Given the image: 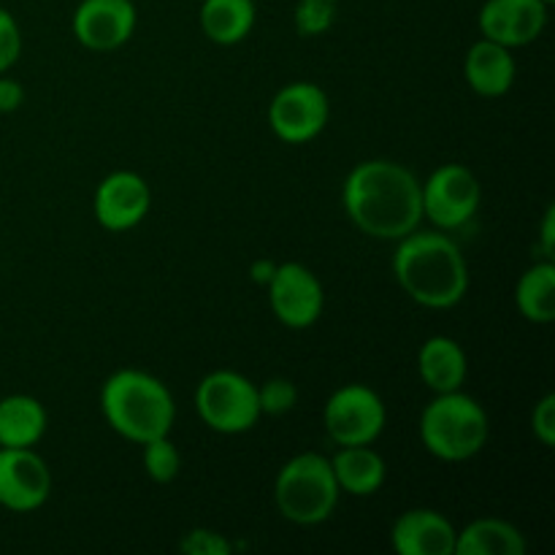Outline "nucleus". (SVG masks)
<instances>
[{"label": "nucleus", "mask_w": 555, "mask_h": 555, "mask_svg": "<svg viewBox=\"0 0 555 555\" xmlns=\"http://www.w3.org/2000/svg\"><path fill=\"white\" fill-rule=\"evenodd\" d=\"M336 486L347 496L366 499L383 491L388 480V461L372 444H347L331 455Z\"/></svg>", "instance_id": "nucleus-18"}, {"label": "nucleus", "mask_w": 555, "mask_h": 555, "mask_svg": "<svg viewBox=\"0 0 555 555\" xmlns=\"http://www.w3.org/2000/svg\"><path fill=\"white\" fill-rule=\"evenodd\" d=\"M339 486L328 455L298 453L280 466L274 477L276 513L296 526H320L336 513Z\"/></svg>", "instance_id": "nucleus-5"}, {"label": "nucleus", "mask_w": 555, "mask_h": 555, "mask_svg": "<svg viewBox=\"0 0 555 555\" xmlns=\"http://www.w3.org/2000/svg\"><path fill=\"white\" fill-rule=\"evenodd\" d=\"M276 271V263L271 258H258L253 260V266H249V280L258 282L260 287H266L271 282V276H274Z\"/></svg>", "instance_id": "nucleus-31"}, {"label": "nucleus", "mask_w": 555, "mask_h": 555, "mask_svg": "<svg viewBox=\"0 0 555 555\" xmlns=\"http://www.w3.org/2000/svg\"><path fill=\"white\" fill-rule=\"evenodd\" d=\"M540 249L542 258L555 260V206H547L540 228Z\"/></svg>", "instance_id": "nucleus-30"}, {"label": "nucleus", "mask_w": 555, "mask_h": 555, "mask_svg": "<svg viewBox=\"0 0 555 555\" xmlns=\"http://www.w3.org/2000/svg\"><path fill=\"white\" fill-rule=\"evenodd\" d=\"M179 551L184 555H231L233 542L225 534L206 526H195V529L184 531L179 537Z\"/></svg>", "instance_id": "nucleus-26"}, {"label": "nucleus", "mask_w": 555, "mask_h": 555, "mask_svg": "<svg viewBox=\"0 0 555 555\" xmlns=\"http://www.w3.org/2000/svg\"><path fill=\"white\" fill-rule=\"evenodd\" d=\"M341 206L363 236L399 242L423 225L421 179L399 160H361L345 177Z\"/></svg>", "instance_id": "nucleus-1"}, {"label": "nucleus", "mask_w": 555, "mask_h": 555, "mask_svg": "<svg viewBox=\"0 0 555 555\" xmlns=\"http://www.w3.org/2000/svg\"><path fill=\"white\" fill-rule=\"evenodd\" d=\"M526 551L524 531L502 518H477L455 531V555H526Z\"/></svg>", "instance_id": "nucleus-21"}, {"label": "nucleus", "mask_w": 555, "mask_h": 555, "mask_svg": "<svg viewBox=\"0 0 555 555\" xmlns=\"http://www.w3.org/2000/svg\"><path fill=\"white\" fill-rule=\"evenodd\" d=\"M266 119L271 133L285 144H309L328 125L331 101L314 81H291L274 92Z\"/></svg>", "instance_id": "nucleus-9"}, {"label": "nucleus", "mask_w": 555, "mask_h": 555, "mask_svg": "<svg viewBox=\"0 0 555 555\" xmlns=\"http://www.w3.org/2000/svg\"><path fill=\"white\" fill-rule=\"evenodd\" d=\"M551 5L545 0H486L477 14L482 38L520 49L534 43L547 25Z\"/></svg>", "instance_id": "nucleus-14"}, {"label": "nucleus", "mask_w": 555, "mask_h": 555, "mask_svg": "<svg viewBox=\"0 0 555 555\" xmlns=\"http://www.w3.org/2000/svg\"><path fill=\"white\" fill-rule=\"evenodd\" d=\"M49 428L47 406L27 393L0 399V448H36Z\"/></svg>", "instance_id": "nucleus-20"}, {"label": "nucleus", "mask_w": 555, "mask_h": 555, "mask_svg": "<svg viewBox=\"0 0 555 555\" xmlns=\"http://www.w3.org/2000/svg\"><path fill=\"white\" fill-rule=\"evenodd\" d=\"M258 22L255 0H204L198 9L201 33L217 47H236Z\"/></svg>", "instance_id": "nucleus-19"}, {"label": "nucleus", "mask_w": 555, "mask_h": 555, "mask_svg": "<svg viewBox=\"0 0 555 555\" xmlns=\"http://www.w3.org/2000/svg\"><path fill=\"white\" fill-rule=\"evenodd\" d=\"M195 412L209 431L222 437H238L258 426L263 417L258 401V385L242 372L217 369L195 385Z\"/></svg>", "instance_id": "nucleus-6"}, {"label": "nucleus", "mask_w": 555, "mask_h": 555, "mask_svg": "<svg viewBox=\"0 0 555 555\" xmlns=\"http://www.w3.org/2000/svg\"><path fill=\"white\" fill-rule=\"evenodd\" d=\"M22 54V30L9 9L0 5V74L11 70Z\"/></svg>", "instance_id": "nucleus-27"}, {"label": "nucleus", "mask_w": 555, "mask_h": 555, "mask_svg": "<svg viewBox=\"0 0 555 555\" xmlns=\"http://www.w3.org/2000/svg\"><path fill=\"white\" fill-rule=\"evenodd\" d=\"M455 526L431 507H412L390 526V547L399 555H455Z\"/></svg>", "instance_id": "nucleus-15"}, {"label": "nucleus", "mask_w": 555, "mask_h": 555, "mask_svg": "<svg viewBox=\"0 0 555 555\" xmlns=\"http://www.w3.org/2000/svg\"><path fill=\"white\" fill-rule=\"evenodd\" d=\"M339 14V0H298L293 11V25L304 38H320L334 27Z\"/></svg>", "instance_id": "nucleus-24"}, {"label": "nucleus", "mask_w": 555, "mask_h": 555, "mask_svg": "<svg viewBox=\"0 0 555 555\" xmlns=\"http://www.w3.org/2000/svg\"><path fill=\"white\" fill-rule=\"evenodd\" d=\"M141 448V466H144L146 477L157 486H168L182 472V453L177 444L171 442V434L166 437L150 439V442L139 444Z\"/></svg>", "instance_id": "nucleus-23"}, {"label": "nucleus", "mask_w": 555, "mask_h": 555, "mask_svg": "<svg viewBox=\"0 0 555 555\" xmlns=\"http://www.w3.org/2000/svg\"><path fill=\"white\" fill-rule=\"evenodd\" d=\"M54 488L52 469L36 448H0V507L9 513H36Z\"/></svg>", "instance_id": "nucleus-11"}, {"label": "nucleus", "mask_w": 555, "mask_h": 555, "mask_svg": "<svg viewBox=\"0 0 555 555\" xmlns=\"http://www.w3.org/2000/svg\"><path fill=\"white\" fill-rule=\"evenodd\" d=\"M515 49L502 47L491 38H477L464 57V79L472 92L482 98H502L513 90L518 63Z\"/></svg>", "instance_id": "nucleus-16"}, {"label": "nucleus", "mask_w": 555, "mask_h": 555, "mask_svg": "<svg viewBox=\"0 0 555 555\" xmlns=\"http://www.w3.org/2000/svg\"><path fill=\"white\" fill-rule=\"evenodd\" d=\"M417 434L426 453L437 461L464 464L486 450L491 439V417L475 396L464 393V388L434 393L423 406Z\"/></svg>", "instance_id": "nucleus-4"}, {"label": "nucleus", "mask_w": 555, "mask_h": 555, "mask_svg": "<svg viewBox=\"0 0 555 555\" xmlns=\"http://www.w3.org/2000/svg\"><path fill=\"white\" fill-rule=\"evenodd\" d=\"M266 296H269L274 318L291 331H307L323 318V282L309 266L296 263V260L276 263L274 276L266 285Z\"/></svg>", "instance_id": "nucleus-10"}, {"label": "nucleus", "mask_w": 555, "mask_h": 555, "mask_svg": "<svg viewBox=\"0 0 555 555\" xmlns=\"http://www.w3.org/2000/svg\"><path fill=\"white\" fill-rule=\"evenodd\" d=\"M531 434L542 448H555V393H545L531 410Z\"/></svg>", "instance_id": "nucleus-28"}, {"label": "nucleus", "mask_w": 555, "mask_h": 555, "mask_svg": "<svg viewBox=\"0 0 555 555\" xmlns=\"http://www.w3.org/2000/svg\"><path fill=\"white\" fill-rule=\"evenodd\" d=\"M423 220L437 231H459L477 215L482 201L480 179L464 163H444L421 182Z\"/></svg>", "instance_id": "nucleus-8"}, {"label": "nucleus", "mask_w": 555, "mask_h": 555, "mask_svg": "<svg viewBox=\"0 0 555 555\" xmlns=\"http://www.w3.org/2000/svg\"><path fill=\"white\" fill-rule=\"evenodd\" d=\"M101 415L117 437L144 444L171 434L177 401L155 374L144 369H117L101 385Z\"/></svg>", "instance_id": "nucleus-3"}, {"label": "nucleus", "mask_w": 555, "mask_h": 555, "mask_svg": "<svg viewBox=\"0 0 555 555\" xmlns=\"http://www.w3.org/2000/svg\"><path fill=\"white\" fill-rule=\"evenodd\" d=\"M139 11L133 0H79L70 33L90 52H114L133 38Z\"/></svg>", "instance_id": "nucleus-13"}, {"label": "nucleus", "mask_w": 555, "mask_h": 555, "mask_svg": "<svg viewBox=\"0 0 555 555\" xmlns=\"http://www.w3.org/2000/svg\"><path fill=\"white\" fill-rule=\"evenodd\" d=\"M396 282L410 301L426 309H453L469 293V263L448 231L415 228L396 242L390 260Z\"/></svg>", "instance_id": "nucleus-2"}, {"label": "nucleus", "mask_w": 555, "mask_h": 555, "mask_svg": "<svg viewBox=\"0 0 555 555\" xmlns=\"http://www.w3.org/2000/svg\"><path fill=\"white\" fill-rule=\"evenodd\" d=\"M25 103V87L0 74V114H11Z\"/></svg>", "instance_id": "nucleus-29"}, {"label": "nucleus", "mask_w": 555, "mask_h": 555, "mask_svg": "<svg viewBox=\"0 0 555 555\" xmlns=\"http://www.w3.org/2000/svg\"><path fill=\"white\" fill-rule=\"evenodd\" d=\"M515 307L520 318L534 325H551L555 320V260H537L520 274L515 285Z\"/></svg>", "instance_id": "nucleus-22"}, {"label": "nucleus", "mask_w": 555, "mask_h": 555, "mask_svg": "<svg viewBox=\"0 0 555 555\" xmlns=\"http://www.w3.org/2000/svg\"><path fill=\"white\" fill-rule=\"evenodd\" d=\"M260 412L269 417H282L298 404V388L287 377H271L263 385H258Z\"/></svg>", "instance_id": "nucleus-25"}, {"label": "nucleus", "mask_w": 555, "mask_h": 555, "mask_svg": "<svg viewBox=\"0 0 555 555\" xmlns=\"http://www.w3.org/2000/svg\"><path fill=\"white\" fill-rule=\"evenodd\" d=\"M323 426L336 448L374 444L388 426V406L372 385L347 383L325 401Z\"/></svg>", "instance_id": "nucleus-7"}, {"label": "nucleus", "mask_w": 555, "mask_h": 555, "mask_svg": "<svg viewBox=\"0 0 555 555\" xmlns=\"http://www.w3.org/2000/svg\"><path fill=\"white\" fill-rule=\"evenodd\" d=\"M545 3H547V5H553V3H555V0H545Z\"/></svg>", "instance_id": "nucleus-32"}, {"label": "nucleus", "mask_w": 555, "mask_h": 555, "mask_svg": "<svg viewBox=\"0 0 555 555\" xmlns=\"http://www.w3.org/2000/svg\"><path fill=\"white\" fill-rule=\"evenodd\" d=\"M152 209V188L139 171H112L92 193V215L108 233L133 231Z\"/></svg>", "instance_id": "nucleus-12"}, {"label": "nucleus", "mask_w": 555, "mask_h": 555, "mask_svg": "<svg viewBox=\"0 0 555 555\" xmlns=\"http://www.w3.org/2000/svg\"><path fill=\"white\" fill-rule=\"evenodd\" d=\"M417 374L431 393H450L464 388L469 377V358L453 336H428L417 350Z\"/></svg>", "instance_id": "nucleus-17"}]
</instances>
